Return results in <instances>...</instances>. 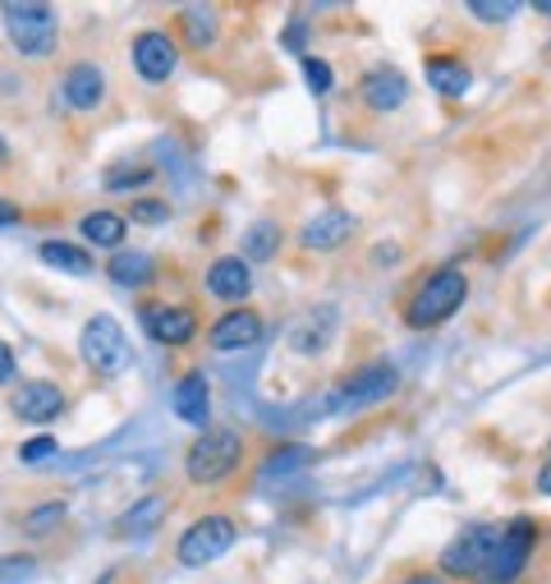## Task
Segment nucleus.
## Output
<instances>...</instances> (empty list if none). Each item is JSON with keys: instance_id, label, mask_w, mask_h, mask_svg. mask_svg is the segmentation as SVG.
<instances>
[{"instance_id": "obj_35", "label": "nucleus", "mask_w": 551, "mask_h": 584, "mask_svg": "<svg viewBox=\"0 0 551 584\" xmlns=\"http://www.w3.org/2000/svg\"><path fill=\"white\" fill-rule=\"evenodd\" d=\"M14 221H19V208H14V202L0 198V225H14Z\"/></svg>"}, {"instance_id": "obj_3", "label": "nucleus", "mask_w": 551, "mask_h": 584, "mask_svg": "<svg viewBox=\"0 0 551 584\" xmlns=\"http://www.w3.org/2000/svg\"><path fill=\"white\" fill-rule=\"evenodd\" d=\"M464 299H469L464 272L460 267H437L428 282L414 290V299L405 304V322L409 327H437V322L451 318Z\"/></svg>"}, {"instance_id": "obj_30", "label": "nucleus", "mask_w": 551, "mask_h": 584, "mask_svg": "<svg viewBox=\"0 0 551 584\" xmlns=\"http://www.w3.org/2000/svg\"><path fill=\"white\" fill-rule=\"evenodd\" d=\"M147 180H152L147 166H115V170L107 175V189H139V185H147Z\"/></svg>"}, {"instance_id": "obj_29", "label": "nucleus", "mask_w": 551, "mask_h": 584, "mask_svg": "<svg viewBox=\"0 0 551 584\" xmlns=\"http://www.w3.org/2000/svg\"><path fill=\"white\" fill-rule=\"evenodd\" d=\"M60 520H65V502H42L37 511H29V516H23V529H33V535H42V529L60 525Z\"/></svg>"}, {"instance_id": "obj_26", "label": "nucleus", "mask_w": 551, "mask_h": 584, "mask_svg": "<svg viewBox=\"0 0 551 584\" xmlns=\"http://www.w3.org/2000/svg\"><path fill=\"white\" fill-rule=\"evenodd\" d=\"M129 221H139V225H166L170 221V202L166 198H139V202H129Z\"/></svg>"}, {"instance_id": "obj_39", "label": "nucleus", "mask_w": 551, "mask_h": 584, "mask_svg": "<svg viewBox=\"0 0 551 584\" xmlns=\"http://www.w3.org/2000/svg\"><path fill=\"white\" fill-rule=\"evenodd\" d=\"M538 14H551V0H542V5H538Z\"/></svg>"}, {"instance_id": "obj_8", "label": "nucleus", "mask_w": 551, "mask_h": 584, "mask_svg": "<svg viewBox=\"0 0 551 584\" xmlns=\"http://www.w3.org/2000/svg\"><path fill=\"white\" fill-rule=\"evenodd\" d=\"M139 322H143V332L152 341H162V345H189L198 337V313L194 309H184V304H143L139 309Z\"/></svg>"}, {"instance_id": "obj_5", "label": "nucleus", "mask_w": 551, "mask_h": 584, "mask_svg": "<svg viewBox=\"0 0 551 584\" xmlns=\"http://www.w3.org/2000/svg\"><path fill=\"white\" fill-rule=\"evenodd\" d=\"M234 543H240V529H234L230 516H202L179 535L175 557H179V566L202 571V566H212L217 557H225Z\"/></svg>"}, {"instance_id": "obj_34", "label": "nucleus", "mask_w": 551, "mask_h": 584, "mask_svg": "<svg viewBox=\"0 0 551 584\" xmlns=\"http://www.w3.org/2000/svg\"><path fill=\"white\" fill-rule=\"evenodd\" d=\"M285 46H290V51L304 46V23H290V33H285Z\"/></svg>"}, {"instance_id": "obj_2", "label": "nucleus", "mask_w": 551, "mask_h": 584, "mask_svg": "<svg viewBox=\"0 0 551 584\" xmlns=\"http://www.w3.org/2000/svg\"><path fill=\"white\" fill-rule=\"evenodd\" d=\"M0 19H5V33H10L19 56H51V51H56L60 19L51 5H37V0H10V5H0Z\"/></svg>"}, {"instance_id": "obj_14", "label": "nucleus", "mask_w": 551, "mask_h": 584, "mask_svg": "<svg viewBox=\"0 0 551 584\" xmlns=\"http://www.w3.org/2000/svg\"><path fill=\"white\" fill-rule=\"evenodd\" d=\"M396 387H400V373L390 364H363L359 373H350V383L340 387V396H345V405H377Z\"/></svg>"}, {"instance_id": "obj_4", "label": "nucleus", "mask_w": 551, "mask_h": 584, "mask_svg": "<svg viewBox=\"0 0 551 584\" xmlns=\"http://www.w3.org/2000/svg\"><path fill=\"white\" fill-rule=\"evenodd\" d=\"M78 350H84V360L92 373L101 377H115L124 373L129 364H134V350H129V337L124 327L111 318V313H92L84 322V337H78Z\"/></svg>"}, {"instance_id": "obj_9", "label": "nucleus", "mask_w": 551, "mask_h": 584, "mask_svg": "<svg viewBox=\"0 0 551 584\" xmlns=\"http://www.w3.org/2000/svg\"><path fill=\"white\" fill-rule=\"evenodd\" d=\"M134 69L143 84H166L179 69V42L166 29H147L134 37Z\"/></svg>"}, {"instance_id": "obj_24", "label": "nucleus", "mask_w": 551, "mask_h": 584, "mask_svg": "<svg viewBox=\"0 0 551 584\" xmlns=\"http://www.w3.org/2000/svg\"><path fill=\"white\" fill-rule=\"evenodd\" d=\"M280 249V225L276 221H253L244 231V263H267Z\"/></svg>"}, {"instance_id": "obj_19", "label": "nucleus", "mask_w": 551, "mask_h": 584, "mask_svg": "<svg viewBox=\"0 0 551 584\" xmlns=\"http://www.w3.org/2000/svg\"><path fill=\"white\" fill-rule=\"evenodd\" d=\"M78 231H84V240H88L92 249H115V253H120V244H124V235H129V221H124V212L101 208V212H88L84 221H78Z\"/></svg>"}, {"instance_id": "obj_16", "label": "nucleus", "mask_w": 551, "mask_h": 584, "mask_svg": "<svg viewBox=\"0 0 551 584\" xmlns=\"http://www.w3.org/2000/svg\"><path fill=\"white\" fill-rule=\"evenodd\" d=\"M249 290H253V272H249V263L240 258V253H225V258H217L212 267H207V295H217L225 304H240Z\"/></svg>"}, {"instance_id": "obj_33", "label": "nucleus", "mask_w": 551, "mask_h": 584, "mask_svg": "<svg viewBox=\"0 0 551 584\" xmlns=\"http://www.w3.org/2000/svg\"><path fill=\"white\" fill-rule=\"evenodd\" d=\"M10 377H14V350L0 341V383H10Z\"/></svg>"}, {"instance_id": "obj_22", "label": "nucleus", "mask_w": 551, "mask_h": 584, "mask_svg": "<svg viewBox=\"0 0 551 584\" xmlns=\"http://www.w3.org/2000/svg\"><path fill=\"white\" fill-rule=\"evenodd\" d=\"M179 37L194 51H212L217 42V10L212 5H184L179 10Z\"/></svg>"}, {"instance_id": "obj_20", "label": "nucleus", "mask_w": 551, "mask_h": 584, "mask_svg": "<svg viewBox=\"0 0 551 584\" xmlns=\"http://www.w3.org/2000/svg\"><path fill=\"white\" fill-rule=\"evenodd\" d=\"M318 465V451L308 442H280L262 455V474L267 478H285V474H299V470H312Z\"/></svg>"}, {"instance_id": "obj_23", "label": "nucleus", "mask_w": 551, "mask_h": 584, "mask_svg": "<svg viewBox=\"0 0 551 584\" xmlns=\"http://www.w3.org/2000/svg\"><path fill=\"white\" fill-rule=\"evenodd\" d=\"M428 88L437 97H464L469 92V69L455 56H432L428 60Z\"/></svg>"}, {"instance_id": "obj_27", "label": "nucleus", "mask_w": 551, "mask_h": 584, "mask_svg": "<svg viewBox=\"0 0 551 584\" xmlns=\"http://www.w3.org/2000/svg\"><path fill=\"white\" fill-rule=\"evenodd\" d=\"M37 575V557H0V584H29Z\"/></svg>"}, {"instance_id": "obj_12", "label": "nucleus", "mask_w": 551, "mask_h": 584, "mask_svg": "<svg viewBox=\"0 0 551 584\" xmlns=\"http://www.w3.org/2000/svg\"><path fill=\"white\" fill-rule=\"evenodd\" d=\"M359 97H363L367 111H400L405 97H409V79L396 65H377V69H367Z\"/></svg>"}, {"instance_id": "obj_32", "label": "nucleus", "mask_w": 551, "mask_h": 584, "mask_svg": "<svg viewBox=\"0 0 551 584\" xmlns=\"http://www.w3.org/2000/svg\"><path fill=\"white\" fill-rule=\"evenodd\" d=\"M46 455H56V438H51V433L19 447V461H23V465H37V461H46Z\"/></svg>"}, {"instance_id": "obj_21", "label": "nucleus", "mask_w": 551, "mask_h": 584, "mask_svg": "<svg viewBox=\"0 0 551 584\" xmlns=\"http://www.w3.org/2000/svg\"><path fill=\"white\" fill-rule=\"evenodd\" d=\"M37 258L46 267H56V272H69V276H92V253L69 244V240H46V244H37Z\"/></svg>"}, {"instance_id": "obj_31", "label": "nucleus", "mask_w": 551, "mask_h": 584, "mask_svg": "<svg viewBox=\"0 0 551 584\" xmlns=\"http://www.w3.org/2000/svg\"><path fill=\"white\" fill-rule=\"evenodd\" d=\"M304 79H308V88L312 92H331V65L327 60H318V56H304Z\"/></svg>"}, {"instance_id": "obj_13", "label": "nucleus", "mask_w": 551, "mask_h": 584, "mask_svg": "<svg viewBox=\"0 0 551 584\" xmlns=\"http://www.w3.org/2000/svg\"><path fill=\"white\" fill-rule=\"evenodd\" d=\"M207 341H212V350H249V345L262 341V313L230 309V313H221L212 327H207Z\"/></svg>"}, {"instance_id": "obj_36", "label": "nucleus", "mask_w": 551, "mask_h": 584, "mask_svg": "<svg viewBox=\"0 0 551 584\" xmlns=\"http://www.w3.org/2000/svg\"><path fill=\"white\" fill-rule=\"evenodd\" d=\"M538 493H547V497H551V465H542V470H538Z\"/></svg>"}, {"instance_id": "obj_28", "label": "nucleus", "mask_w": 551, "mask_h": 584, "mask_svg": "<svg viewBox=\"0 0 551 584\" xmlns=\"http://www.w3.org/2000/svg\"><path fill=\"white\" fill-rule=\"evenodd\" d=\"M469 14L483 19V23H506L510 14H519V5H515V0H474Z\"/></svg>"}, {"instance_id": "obj_17", "label": "nucleus", "mask_w": 551, "mask_h": 584, "mask_svg": "<svg viewBox=\"0 0 551 584\" xmlns=\"http://www.w3.org/2000/svg\"><path fill=\"white\" fill-rule=\"evenodd\" d=\"M170 410H175L184 423H194V428L207 423V415H212V400H207V377H202V373H184V377H179L175 392H170Z\"/></svg>"}, {"instance_id": "obj_25", "label": "nucleus", "mask_w": 551, "mask_h": 584, "mask_svg": "<svg viewBox=\"0 0 551 584\" xmlns=\"http://www.w3.org/2000/svg\"><path fill=\"white\" fill-rule=\"evenodd\" d=\"M162 516H166V502H162V497H143L134 511L120 520V535H147V529L162 520Z\"/></svg>"}, {"instance_id": "obj_6", "label": "nucleus", "mask_w": 551, "mask_h": 584, "mask_svg": "<svg viewBox=\"0 0 551 584\" xmlns=\"http://www.w3.org/2000/svg\"><path fill=\"white\" fill-rule=\"evenodd\" d=\"M533 543H538V525L529 516H515L502 529V543H496V557L487 566V584H515L524 575V566H529Z\"/></svg>"}, {"instance_id": "obj_11", "label": "nucleus", "mask_w": 551, "mask_h": 584, "mask_svg": "<svg viewBox=\"0 0 551 584\" xmlns=\"http://www.w3.org/2000/svg\"><path fill=\"white\" fill-rule=\"evenodd\" d=\"M60 97L69 101L74 111H97L101 101H107V74L92 60H74L60 79Z\"/></svg>"}, {"instance_id": "obj_10", "label": "nucleus", "mask_w": 551, "mask_h": 584, "mask_svg": "<svg viewBox=\"0 0 551 584\" xmlns=\"http://www.w3.org/2000/svg\"><path fill=\"white\" fill-rule=\"evenodd\" d=\"M10 410L23 423H51V419H60V410H65V392L56 383H42V377H33V383L14 387Z\"/></svg>"}, {"instance_id": "obj_7", "label": "nucleus", "mask_w": 551, "mask_h": 584, "mask_svg": "<svg viewBox=\"0 0 551 584\" xmlns=\"http://www.w3.org/2000/svg\"><path fill=\"white\" fill-rule=\"evenodd\" d=\"M496 543H502V529L496 525H469L464 535L441 552V571L445 575H487L492 557H496Z\"/></svg>"}, {"instance_id": "obj_38", "label": "nucleus", "mask_w": 551, "mask_h": 584, "mask_svg": "<svg viewBox=\"0 0 551 584\" xmlns=\"http://www.w3.org/2000/svg\"><path fill=\"white\" fill-rule=\"evenodd\" d=\"M10 162V147H5V139H0V166H5Z\"/></svg>"}, {"instance_id": "obj_37", "label": "nucleus", "mask_w": 551, "mask_h": 584, "mask_svg": "<svg viewBox=\"0 0 551 584\" xmlns=\"http://www.w3.org/2000/svg\"><path fill=\"white\" fill-rule=\"evenodd\" d=\"M400 584H441V580H432V575H409V580H400Z\"/></svg>"}, {"instance_id": "obj_1", "label": "nucleus", "mask_w": 551, "mask_h": 584, "mask_svg": "<svg viewBox=\"0 0 551 584\" xmlns=\"http://www.w3.org/2000/svg\"><path fill=\"white\" fill-rule=\"evenodd\" d=\"M244 461V438L230 433V428H212V433H198L194 447L184 451V474L198 488H217L240 470Z\"/></svg>"}, {"instance_id": "obj_15", "label": "nucleus", "mask_w": 551, "mask_h": 584, "mask_svg": "<svg viewBox=\"0 0 551 584\" xmlns=\"http://www.w3.org/2000/svg\"><path fill=\"white\" fill-rule=\"evenodd\" d=\"M350 235H354V217H350L345 208H322L318 217H312V221L304 225L299 244L312 249V253H331V249L345 244Z\"/></svg>"}, {"instance_id": "obj_18", "label": "nucleus", "mask_w": 551, "mask_h": 584, "mask_svg": "<svg viewBox=\"0 0 551 584\" xmlns=\"http://www.w3.org/2000/svg\"><path fill=\"white\" fill-rule=\"evenodd\" d=\"M107 276L124 290H143V286H152L156 263H152V253H143V249H120L115 258L107 263Z\"/></svg>"}]
</instances>
